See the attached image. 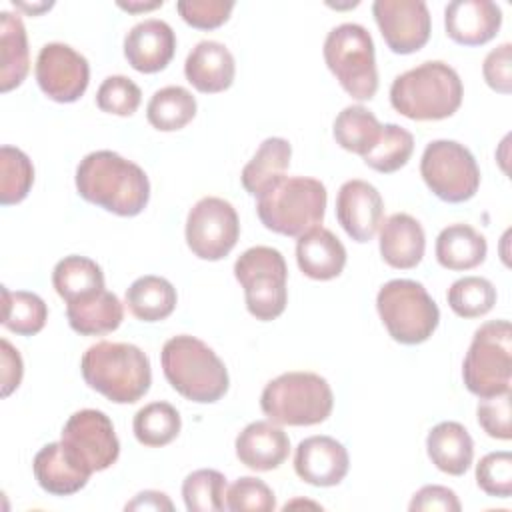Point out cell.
Segmentation results:
<instances>
[{
  "label": "cell",
  "mask_w": 512,
  "mask_h": 512,
  "mask_svg": "<svg viewBox=\"0 0 512 512\" xmlns=\"http://www.w3.org/2000/svg\"><path fill=\"white\" fill-rule=\"evenodd\" d=\"M76 190L86 202L118 216H136L150 200L146 172L112 150H96L80 160Z\"/></svg>",
  "instance_id": "6da1fadb"
},
{
  "label": "cell",
  "mask_w": 512,
  "mask_h": 512,
  "mask_svg": "<svg viewBox=\"0 0 512 512\" xmlns=\"http://www.w3.org/2000/svg\"><path fill=\"white\" fill-rule=\"evenodd\" d=\"M84 382L116 404L138 402L152 384L148 356L128 342H96L80 360Z\"/></svg>",
  "instance_id": "7a4b0ae2"
},
{
  "label": "cell",
  "mask_w": 512,
  "mask_h": 512,
  "mask_svg": "<svg viewBox=\"0 0 512 512\" xmlns=\"http://www.w3.org/2000/svg\"><path fill=\"white\" fill-rule=\"evenodd\" d=\"M464 96L458 72L442 60H428L396 76L390 86L392 108L410 120H444Z\"/></svg>",
  "instance_id": "3957f363"
},
{
  "label": "cell",
  "mask_w": 512,
  "mask_h": 512,
  "mask_svg": "<svg viewBox=\"0 0 512 512\" xmlns=\"http://www.w3.org/2000/svg\"><path fill=\"white\" fill-rule=\"evenodd\" d=\"M168 384L186 400L198 404L218 402L228 392V370L218 354L190 334L166 340L160 352Z\"/></svg>",
  "instance_id": "277c9868"
},
{
  "label": "cell",
  "mask_w": 512,
  "mask_h": 512,
  "mask_svg": "<svg viewBox=\"0 0 512 512\" xmlns=\"http://www.w3.org/2000/svg\"><path fill=\"white\" fill-rule=\"evenodd\" d=\"M326 186L308 176H282L256 202L260 222L282 236L300 238L324 220Z\"/></svg>",
  "instance_id": "5b68a950"
},
{
  "label": "cell",
  "mask_w": 512,
  "mask_h": 512,
  "mask_svg": "<svg viewBox=\"0 0 512 512\" xmlns=\"http://www.w3.org/2000/svg\"><path fill=\"white\" fill-rule=\"evenodd\" d=\"M260 408L274 424L314 426L332 414L334 394L316 372H284L264 386Z\"/></svg>",
  "instance_id": "8992f818"
},
{
  "label": "cell",
  "mask_w": 512,
  "mask_h": 512,
  "mask_svg": "<svg viewBox=\"0 0 512 512\" xmlns=\"http://www.w3.org/2000/svg\"><path fill=\"white\" fill-rule=\"evenodd\" d=\"M376 310L388 334L408 346L426 342L440 322V310L428 290L406 278L390 280L378 290Z\"/></svg>",
  "instance_id": "52a82bcc"
},
{
  "label": "cell",
  "mask_w": 512,
  "mask_h": 512,
  "mask_svg": "<svg viewBox=\"0 0 512 512\" xmlns=\"http://www.w3.org/2000/svg\"><path fill=\"white\" fill-rule=\"evenodd\" d=\"M462 380L468 392L478 398L510 390L512 326L508 320L484 322L474 332L462 362Z\"/></svg>",
  "instance_id": "ba28073f"
},
{
  "label": "cell",
  "mask_w": 512,
  "mask_h": 512,
  "mask_svg": "<svg viewBox=\"0 0 512 512\" xmlns=\"http://www.w3.org/2000/svg\"><path fill=\"white\" fill-rule=\"evenodd\" d=\"M324 62L338 84L356 100H370L378 90L376 54L370 32L354 22L332 28L324 40Z\"/></svg>",
  "instance_id": "9c48e42d"
},
{
  "label": "cell",
  "mask_w": 512,
  "mask_h": 512,
  "mask_svg": "<svg viewBox=\"0 0 512 512\" xmlns=\"http://www.w3.org/2000/svg\"><path fill=\"white\" fill-rule=\"evenodd\" d=\"M234 276L244 288L248 312L262 322L278 318L288 302V268L280 250L252 246L234 262Z\"/></svg>",
  "instance_id": "30bf717a"
},
{
  "label": "cell",
  "mask_w": 512,
  "mask_h": 512,
  "mask_svg": "<svg viewBox=\"0 0 512 512\" xmlns=\"http://www.w3.org/2000/svg\"><path fill=\"white\" fill-rule=\"evenodd\" d=\"M420 174L428 190L450 204L470 200L480 186L476 158L456 140H432L422 152Z\"/></svg>",
  "instance_id": "8fae6325"
},
{
  "label": "cell",
  "mask_w": 512,
  "mask_h": 512,
  "mask_svg": "<svg viewBox=\"0 0 512 512\" xmlns=\"http://www.w3.org/2000/svg\"><path fill=\"white\" fill-rule=\"evenodd\" d=\"M60 444L68 460L86 474L110 468L120 456V442L112 420L94 408L78 410L66 420Z\"/></svg>",
  "instance_id": "7c38bea8"
},
{
  "label": "cell",
  "mask_w": 512,
  "mask_h": 512,
  "mask_svg": "<svg viewBox=\"0 0 512 512\" xmlns=\"http://www.w3.org/2000/svg\"><path fill=\"white\" fill-rule=\"evenodd\" d=\"M240 220L234 206L218 196L200 198L186 218V244L202 260H222L236 246Z\"/></svg>",
  "instance_id": "4fadbf2b"
},
{
  "label": "cell",
  "mask_w": 512,
  "mask_h": 512,
  "mask_svg": "<svg viewBox=\"0 0 512 512\" xmlns=\"http://www.w3.org/2000/svg\"><path fill=\"white\" fill-rule=\"evenodd\" d=\"M36 82L50 100L76 102L90 82L88 60L68 44L48 42L36 58Z\"/></svg>",
  "instance_id": "5bb4252c"
},
{
  "label": "cell",
  "mask_w": 512,
  "mask_h": 512,
  "mask_svg": "<svg viewBox=\"0 0 512 512\" xmlns=\"http://www.w3.org/2000/svg\"><path fill=\"white\" fill-rule=\"evenodd\" d=\"M372 14L394 54L418 52L430 38V12L422 0H376Z\"/></svg>",
  "instance_id": "9a60e30c"
},
{
  "label": "cell",
  "mask_w": 512,
  "mask_h": 512,
  "mask_svg": "<svg viewBox=\"0 0 512 512\" xmlns=\"http://www.w3.org/2000/svg\"><path fill=\"white\" fill-rule=\"evenodd\" d=\"M336 218L354 242H368L384 220V200L366 180H346L336 196Z\"/></svg>",
  "instance_id": "2e32d148"
},
{
  "label": "cell",
  "mask_w": 512,
  "mask_h": 512,
  "mask_svg": "<svg viewBox=\"0 0 512 512\" xmlns=\"http://www.w3.org/2000/svg\"><path fill=\"white\" fill-rule=\"evenodd\" d=\"M348 468V452L332 436H308L294 452V472L310 486H336L344 480Z\"/></svg>",
  "instance_id": "e0dca14e"
},
{
  "label": "cell",
  "mask_w": 512,
  "mask_h": 512,
  "mask_svg": "<svg viewBox=\"0 0 512 512\" xmlns=\"http://www.w3.org/2000/svg\"><path fill=\"white\" fill-rule=\"evenodd\" d=\"M176 52V34L168 22L148 18L132 26L124 38V56L128 64L142 72L154 74L164 70Z\"/></svg>",
  "instance_id": "ac0fdd59"
},
{
  "label": "cell",
  "mask_w": 512,
  "mask_h": 512,
  "mask_svg": "<svg viewBox=\"0 0 512 512\" xmlns=\"http://www.w3.org/2000/svg\"><path fill=\"white\" fill-rule=\"evenodd\" d=\"M502 26V10L490 0H454L444 8V28L462 46L490 42Z\"/></svg>",
  "instance_id": "d6986e66"
},
{
  "label": "cell",
  "mask_w": 512,
  "mask_h": 512,
  "mask_svg": "<svg viewBox=\"0 0 512 512\" xmlns=\"http://www.w3.org/2000/svg\"><path fill=\"white\" fill-rule=\"evenodd\" d=\"M234 448L246 468L268 472L280 468L288 458L290 438L272 420H256L236 436Z\"/></svg>",
  "instance_id": "ffe728a7"
},
{
  "label": "cell",
  "mask_w": 512,
  "mask_h": 512,
  "mask_svg": "<svg viewBox=\"0 0 512 512\" xmlns=\"http://www.w3.org/2000/svg\"><path fill=\"white\" fill-rule=\"evenodd\" d=\"M234 74L236 62L232 52L216 40L198 42L184 62L186 80L204 94L228 90L234 82Z\"/></svg>",
  "instance_id": "44dd1931"
},
{
  "label": "cell",
  "mask_w": 512,
  "mask_h": 512,
  "mask_svg": "<svg viewBox=\"0 0 512 512\" xmlns=\"http://www.w3.org/2000/svg\"><path fill=\"white\" fill-rule=\"evenodd\" d=\"M424 250V228L414 216L396 212L380 224V254L388 266L410 270L420 264Z\"/></svg>",
  "instance_id": "7402d4cb"
},
{
  "label": "cell",
  "mask_w": 512,
  "mask_h": 512,
  "mask_svg": "<svg viewBox=\"0 0 512 512\" xmlns=\"http://www.w3.org/2000/svg\"><path fill=\"white\" fill-rule=\"evenodd\" d=\"M296 262L304 276L312 280H332L346 266V248L334 232L316 226L296 242Z\"/></svg>",
  "instance_id": "603a6c76"
},
{
  "label": "cell",
  "mask_w": 512,
  "mask_h": 512,
  "mask_svg": "<svg viewBox=\"0 0 512 512\" xmlns=\"http://www.w3.org/2000/svg\"><path fill=\"white\" fill-rule=\"evenodd\" d=\"M68 324L82 336H102L114 332L124 320V306L120 298L102 288L84 298L66 302Z\"/></svg>",
  "instance_id": "cb8c5ba5"
},
{
  "label": "cell",
  "mask_w": 512,
  "mask_h": 512,
  "mask_svg": "<svg viewBox=\"0 0 512 512\" xmlns=\"http://www.w3.org/2000/svg\"><path fill=\"white\" fill-rule=\"evenodd\" d=\"M426 452L438 470L450 476H462L472 464L474 442L460 422L446 420L428 432Z\"/></svg>",
  "instance_id": "d4e9b609"
},
{
  "label": "cell",
  "mask_w": 512,
  "mask_h": 512,
  "mask_svg": "<svg viewBox=\"0 0 512 512\" xmlns=\"http://www.w3.org/2000/svg\"><path fill=\"white\" fill-rule=\"evenodd\" d=\"M30 70L28 36L18 14L0 12V90L20 86Z\"/></svg>",
  "instance_id": "484cf974"
},
{
  "label": "cell",
  "mask_w": 512,
  "mask_h": 512,
  "mask_svg": "<svg viewBox=\"0 0 512 512\" xmlns=\"http://www.w3.org/2000/svg\"><path fill=\"white\" fill-rule=\"evenodd\" d=\"M34 478L42 490L54 496H70L88 484L90 474L76 468L60 442H50L38 450L32 462Z\"/></svg>",
  "instance_id": "4316f807"
},
{
  "label": "cell",
  "mask_w": 512,
  "mask_h": 512,
  "mask_svg": "<svg viewBox=\"0 0 512 512\" xmlns=\"http://www.w3.org/2000/svg\"><path fill=\"white\" fill-rule=\"evenodd\" d=\"M434 252L442 268L460 272L482 264L488 252V244L486 238L470 224L456 222L442 228L436 238Z\"/></svg>",
  "instance_id": "83f0119b"
},
{
  "label": "cell",
  "mask_w": 512,
  "mask_h": 512,
  "mask_svg": "<svg viewBox=\"0 0 512 512\" xmlns=\"http://www.w3.org/2000/svg\"><path fill=\"white\" fill-rule=\"evenodd\" d=\"M292 146L288 140L272 136L266 138L250 162L242 168L240 182L250 196H260L268 186L284 176L290 166Z\"/></svg>",
  "instance_id": "f1b7e54d"
},
{
  "label": "cell",
  "mask_w": 512,
  "mask_h": 512,
  "mask_svg": "<svg viewBox=\"0 0 512 512\" xmlns=\"http://www.w3.org/2000/svg\"><path fill=\"white\" fill-rule=\"evenodd\" d=\"M176 288L162 276L146 274L136 278L126 290L128 310L142 322H160L176 308Z\"/></svg>",
  "instance_id": "f546056e"
},
{
  "label": "cell",
  "mask_w": 512,
  "mask_h": 512,
  "mask_svg": "<svg viewBox=\"0 0 512 512\" xmlns=\"http://www.w3.org/2000/svg\"><path fill=\"white\" fill-rule=\"evenodd\" d=\"M332 134L336 144H340L344 150L354 152L358 156H366L380 140L382 124L368 108L352 104L338 112L332 126Z\"/></svg>",
  "instance_id": "4dcf8cb0"
},
{
  "label": "cell",
  "mask_w": 512,
  "mask_h": 512,
  "mask_svg": "<svg viewBox=\"0 0 512 512\" xmlns=\"http://www.w3.org/2000/svg\"><path fill=\"white\" fill-rule=\"evenodd\" d=\"M52 284L60 298L66 302L84 298L104 288V272L102 268L78 254L64 256L52 270Z\"/></svg>",
  "instance_id": "1f68e13d"
},
{
  "label": "cell",
  "mask_w": 512,
  "mask_h": 512,
  "mask_svg": "<svg viewBox=\"0 0 512 512\" xmlns=\"http://www.w3.org/2000/svg\"><path fill=\"white\" fill-rule=\"evenodd\" d=\"M196 116V98L182 86H164L156 90L146 106L148 122L160 132L184 128Z\"/></svg>",
  "instance_id": "d6a6232c"
},
{
  "label": "cell",
  "mask_w": 512,
  "mask_h": 512,
  "mask_svg": "<svg viewBox=\"0 0 512 512\" xmlns=\"http://www.w3.org/2000/svg\"><path fill=\"white\" fill-rule=\"evenodd\" d=\"M48 320L46 302L26 290H8L2 286V324L14 334H38Z\"/></svg>",
  "instance_id": "836d02e7"
},
{
  "label": "cell",
  "mask_w": 512,
  "mask_h": 512,
  "mask_svg": "<svg viewBox=\"0 0 512 512\" xmlns=\"http://www.w3.org/2000/svg\"><path fill=\"white\" fill-rule=\"evenodd\" d=\"M182 428L178 410L168 402H150L134 414L132 430L140 444L160 448L170 444Z\"/></svg>",
  "instance_id": "e575fe53"
},
{
  "label": "cell",
  "mask_w": 512,
  "mask_h": 512,
  "mask_svg": "<svg viewBox=\"0 0 512 512\" xmlns=\"http://www.w3.org/2000/svg\"><path fill=\"white\" fill-rule=\"evenodd\" d=\"M412 152L414 136L398 124H384L380 140L366 156H362V160L376 172L392 174L408 164Z\"/></svg>",
  "instance_id": "d590c367"
},
{
  "label": "cell",
  "mask_w": 512,
  "mask_h": 512,
  "mask_svg": "<svg viewBox=\"0 0 512 512\" xmlns=\"http://www.w3.org/2000/svg\"><path fill=\"white\" fill-rule=\"evenodd\" d=\"M182 498L188 512H220L226 508V478L212 468H200L182 482Z\"/></svg>",
  "instance_id": "8d00e7d4"
},
{
  "label": "cell",
  "mask_w": 512,
  "mask_h": 512,
  "mask_svg": "<svg viewBox=\"0 0 512 512\" xmlns=\"http://www.w3.org/2000/svg\"><path fill=\"white\" fill-rule=\"evenodd\" d=\"M450 310L460 318H480L496 304V288L482 276H464L452 282L446 294Z\"/></svg>",
  "instance_id": "74e56055"
},
{
  "label": "cell",
  "mask_w": 512,
  "mask_h": 512,
  "mask_svg": "<svg viewBox=\"0 0 512 512\" xmlns=\"http://www.w3.org/2000/svg\"><path fill=\"white\" fill-rule=\"evenodd\" d=\"M34 184L30 158L14 146L0 148V202L4 206L22 202Z\"/></svg>",
  "instance_id": "f35d334b"
},
{
  "label": "cell",
  "mask_w": 512,
  "mask_h": 512,
  "mask_svg": "<svg viewBox=\"0 0 512 512\" xmlns=\"http://www.w3.org/2000/svg\"><path fill=\"white\" fill-rule=\"evenodd\" d=\"M140 100L142 92L138 84L122 74H114L102 80L96 92L98 108L114 116H132L138 110Z\"/></svg>",
  "instance_id": "ab89813d"
},
{
  "label": "cell",
  "mask_w": 512,
  "mask_h": 512,
  "mask_svg": "<svg viewBox=\"0 0 512 512\" xmlns=\"http://www.w3.org/2000/svg\"><path fill=\"white\" fill-rule=\"evenodd\" d=\"M476 484L482 492L496 498L512 494V454L506 450L490 452L476 464Z\"/></svg>",
  "instance_id": "60d3db41"
},
{
  "label": "cell",
  "mask_w": 512,
  "mask_h": 512,
  "mask_svg": "<svg viewBox=\"0 0 512 512\" xmlns=\"http://www.w3.org/2000/svg\"><path fill=\"white\" fill-rule=\"evenodd\" d=\"M226 508L234 512H272L276 508V498L264 480L242 476L226 490Z\"/></svg>",
  "instance_id": "b9f144b4"
},
{
  "label": "cell",
  "mask_w": 512,
  "mask_h": 512,
  "mask_svg": "<svg viewBox=\"0 0 512 512\" xmlns=\"http://www.w3.org/2000/svg\"><path fill=\"white\" fill-rule=\"evenodd\" d=\"M178 14L186 24L198 30H214L222 26L230 12L234 10V2L224 0H180L176 4Z\"/></svg>",
  "instance_id": "7bdbcfd3"
},
{
  "label": "cell",
  "mask_w": 512,
  "mask_h": 512,
  "mask_svg": "<svg viewBox=\"0 0 512 512\" xmlns=\"http://www.w3.org/2000/svg\"><path fill=\"white\" fill-rule=\"evenodd\" d=\"M510 402H512V392H502L490 398H480L476 416L480 428L496 440H510L512 430H510Z\"/></svg>",
  "instance_id": "ee69618b"
},
{
  "label": "cell",
  "mask_w": 512,
  "mask_h": 512,
  "mask_svg": "<svg viewBox=\"0 0 512 512\" xmlns=\"http://www.w3.org/2000/svg\"><path fill=\"white\" fill-rule=\"evenodd\" d=\"M482 74L486 84L492 90L500 94L512 92V44L510 42H504L486 54L482 64Z\"/></svg>",
  "instance_id": "f6af8a7d"
},
{
  "label": "cell",
  "mask_w": 512,
  "mask_h": 512,
  "mask_svg": "<svg viewBox=\"0 0 512 512\" xmlns=\"http://www.w3.org/2000/svg\"><path fill=\"white\" fill-rule=\"evenodd\" d=\"M410 512H428V510H440V512H458L460 500L454 490L440 486V484H428L422 486L408 504Z\"/></svg>",
  "instance_id": "bcb514c9"
},
{
  "label": "cell",
  "mask_w": 512,
  "mask_h": 512,
  "mask_svg": "<svg viewBox=\"0 0 512 512\" xmlns=\"http://www.w3.org/2000/svg\"><path fill=\"white\" fill-rule=\"evenodd\" d=\"M0 352H2V396H10L22 382L24 366L18 350L6 340H0Z\"/></svg>",
  "instance_id": "7dc6e473"
},
{
  "label": "cell",
  "mask_w": 512,
  "mask_h": 512,
  "mask_svg": "<svg viewBox=\"0 0 512 512\" xmlns=\"http://www.w3.org/2000/svg\"><path fill=\"white\" fill-rule=\"evenodd\" d=\"M126 510H174V504L164 492L144 490L126 504Z\"/></svg>",
  "instance_id": "c3c4849f"
},
{
  "label": "cell",
  "mask_w": 512,
  "mask_h": 512,
  "mask_svg": "<svg viewBox=\"0 0 512 512\" xmlns=\"http://www.w3.org/2000/svg\"><path fill=\"white\" fill-rule=\"evenodd\" d=\"M118 6L122 10H128V12H146V10H154V8H160L162 6V0H156V2H118Z\"/></svg>",
  "instance_id": "681fc988"
},
{
  "label": "cell",
  "mask_w": 512,
  "mask_h": 512,
  "mask_svg": "<svg viewBox=\"0 0 512 512\" xmlns=\"http://www.w3.org/2000/svg\"><path fill=\"white\" fill-rule=\"evenodd\" d=\"M14 6H18V8H22V10H26V12H30V14H38V12H42V10H48L50 6H52V2L50 4H46V2H42V4H24V2H12Z\"/></svg>",
  "instance_id": "f907efd6"
}]
</instances>
